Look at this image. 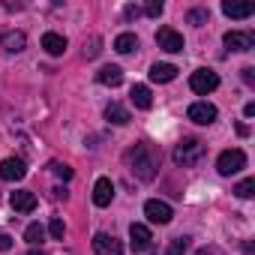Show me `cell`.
<instances>
[{
	"mask_svg": "<svg viewBox=\"0 0 255 255\" xmlns=\"http://www.w3.org/2000/svg\"><path fill=\"white\" fill-rule=\"evenodd\" d=\"M48 231H51V237H57V240H60V237L66 234V225H63V219H60V216H54V219L48 222Z\"/></svg>",
	"mask_w": 255,
	"mask_h": 255,
	"instance_id": "cell-26",
	"label": "cell"
},
{
	"mask_svg": "<svg viewBox=\"0 0 255 255\" xmlns=\"http://www.w3.org/2000/svg\"><path fill=\"white\" fill-rule=\"evenodd\" d=\"M207 18H210V12H207V9H192V12L186 15V21H189L192 27H201V24H207Z\"/></svg>",
	"mask_w": 255,
	"mask_h": 255,
	"instance_id": "cell-25",
	"label": "cell"
},
{
	"mask_svg": "<svg viewBox=\"0 0 255 255\" xmlns=\"http://www.w3.org/2000/svg\"><path fill=\"white\" fill-rule=\"evenodd\" d=\"M12 207L18 210V213H33L36 210V195L33 192H27V189H18V192H12Z\"/></svg>",
	"mask_w": 255,
	"mask_h": 255,
	"instance_id": "cell-16",
	"label": "cell"
},
{
	"mask_svg": "<svg viewBox=\"0 0 255 255\" xmlns=\"http://www.w3.org/2000/svg\"><path fill=\"white\" fill-rule=\"evenodd\" d=\"M243 114H246V117H255V102H246V108H243Z\"/></svg>",
	"mask_w": 255,
	"mask_h": 255,
	"instance_id": "cell-32",
	"label": "cell"
},
{
	"mask_svg": "<svg viewBox=\"0 0 255 255\" xmlns=\"http://www.w3.org/2000/svg\"><path fill=\"white\" fill-rule=\"evenodd\" d=\"M27 174V165L21 162V159H15V156H9V159H3V162H0V177H3V180H21Z\"/></svg>",
	"mask_w": 255,
	"mask_h": 255,
	"instance_id": "cell-11",
	"label": "cell"
},
{
	"mask_svg": "<svg viewBox=\"0 0 255 255\" xmlns=\"http://www.w3.org/2000/svg\"><path fill=\"white\" fill-rule=\"evenodd\" d=\"M234 195H237V198H252V195H255V180H252V177L240 180V183L234 186Z\"/></svg>",
	"mask_w": 255,
	"mask_h": 255,
	"instance_id": "cell-24",
	"label": "cell"
},
{
	"mask_svg": "<svg viewBox=\"0 0 255 255\" xmlns=\"http://www.w3.org/2000/svg\"><path fill=\"white\" fill-rule=\"evenodd\" d=\"M162 9H165V6H162V0H150V3L144 6V15H150V18H159V15H162Z\"/></svg>",
	"mask_w": 255,
	"mask_h": 255,
	"instance_id": "cell-27",
	"label": "cell"
},
{
	"mask_svg": "<svg viewBox=\"0 0 255 255\" xmlns=\"http://www.w3.org/2000/svg\"><path fill=\"white\" fill-rule=\"evenodd\" d=\"M243 255H255V249H252V243H246V246H243Z\"/></svg>",
	"mask_w": 255,
	"mask_h": 255,
	"instance_id": "cell-33",
	"label": "cell"
},
{
	"mask_svg": "<svg viewBox=\"0 0 255 255\" xmlns=\"http://www.w3.org/2000/svg\"><path fill=\"white\" fill-rule=\"evenodd\" d=\"M0 45H3V51H9V54H21L27 48V36H24V30H6L3 39H0Z\"/></svg>",
	"mask_w": 255,
	"mask_h": 255,
	"instance_id": "cell-12",
	"label": "cell"
},
{
	"mask_svg": "<svg viewBox=\"0 0 255 255\" xmlns=\"http://www.w3.org/2000/svg\"><path fill=\"white\" fill-rule=\"evenodd\" d=\"M240 168H246V153H243L240 147H234V150H222V153H219V159H216V171H219L222 177H231V174H237Z\"/></svg>",
	"mask_w": 255,
	"mask_h": 255,
	"instance_id": "cell-3",
	"label": "cell"
},
{
	"mask_svg": "<svg viewBox=\"0 0 255 255\" xmlns=\"http://www.w3.org/2000/svg\"><path fill=\"white\" fill-rule=\"evenodd\" d=\"M222 12H225L228 18H249V15L255 12V6H252V3H234V0H225V3H222Z\"/></svg>",
	"mask_w": 255,
	"mask_h": 255,
	"instance_id": "cell-18",
	"label": "cell"
},
{
	"mask_svg": "<svg viewBox=\"0 0 255 255\" xmlns=\"http://www.w3.org/2000/svg\"><path fill=\"white\" fill-rule=\"evenodd\" d=\"M204 141H198V138H183L177 147H174V162L177 165H183V168H192V165H198L201 159H204Z\"/></svg>",
	"mask_w": 255,
	"mask_h": 255,
	"instance_id": "cell-2",
	"label": "cell"
},
{
	"mask_svg": "<svg viewBox=\"0 0 255 255\" xmlns=\"http://www.w3.org/2000/svg\"><path fill=\"white\" fill-rule=\"evenodd\" d=\"M195 255H210V249H198V252H195Z\"/></svg>",
	"mask_w": 255,
	"mask_h": 255,
	"instance_id": "cell-35",
	"label": "cell"
},
{
	"mask_svg": "<svg viewBox=\"0 0 255 255\" xmlns=\"http://www.w3.org/2000/svg\"><path fill=\"white\" fill-rule=\"evenodd\" d=\"M27 255H45V252H42V249H30Z\"/></svg>",
	"mask_w": 255,
	"mask_h": 255,
	"instance_id": "cell-34",
	"label": "cell"
},
{
	"mask_svg": "<svg viewBox=\"0 0 255 255\" xmlns=\"http://www.w3.org/2000/svg\"><path fill=\"white\" fill-rule=\"evenodd\" d=\"M144 216H147L153 225H168V222L174 219V210H171V204H165V201H159V198H150V201L144 204Z\"/></svg>",
	"mask_w": 255,
	"mask_h": 255,
	"instance_id": "cell-5",
	"label": "cell"
},
{
	"mask_svg": "<svg viewBox=\"0 0 255 255\" xmlns=\"http://www.w3.org/2000/svg\"><path fill=\"white\" fill-rule=\"evenodd\" d=\"M24 240H27L30 246H39V243L45 240V228H42L39 222H30V225L24 228Z\"/></svg>",
	"mask_w": 255,
	"mask_h": 255,
	"instance_id": "cell-22",
	"label": "cell"
},
{
	"mask_svg": "<svg viewBox=\"0 0 255 255\" xmlns=\"http://www.w3.org/2000/svg\"><path fill=\"white\" fill-rule=\"evenodd\" d=\"M126 165H129V171L138 180H153L156 171H159V156L147 141H138L135 147L126 150Z\"/></svg>",
	"mask_w": 255,
	"mask_h": 255,
	"instance_id": "cell-1",
	"label": "cell"
},
{
	"mask_svg": "<svg viewBox=\"0 0 255 255\" xmlns=\"http://www.w3.org/2000/svg\"><path fill=\"white\" fill-rule=\"evenodd\" d=\"M51 168H54V174H57V177H63V180H72V168H69V165H60V162H54Z\"/></svg>",
	"mask_w": 255,
	"mask_h": 255,
	"instance_id": "cell-28",
	"label": "cell"
},
{
	"mask_svg": "<svg viewBox=\"0 0 255 255\" xmlns=\"http://www.w3.org/2000/svg\"><path fill=\"white\" fill-rule=\"evenodd\" d=\"M186 249H189V237L180 234V237H174V240L168 243V249H165L162 255H186Z\"/></svg>",
	"mask_w": 255,
	"mask_h": 255,
	"instance_id": "cell-23",
	"label": "cell"
},
{
	"mask_svg": "<svg viewBox=\"0 0 255 255\" xmlns=\"http://www.w3.org/2000/svg\"><path fill=\"white\" fill-rule=\"evenodd\" d=\"M189 87H192L198 96H207V93H213V90L219 87V75H216L213 69H195V72L189 75Z\"/></svg>",
	"mask_w": 255,
	"mask_h": 255,
	"instance_id": "cell-4",
	"label": "cell"
},
{
	"mask_svg": "<svg viewBox=\"0 0 255 255\" xmlns=\"http://www.w3.org/2000/svg\"><path fill=\"white\" fill-rule=\"evenodd\" d=\"M174 78H177V66H174V63H153V66H150V81L168 84V81H174Z\"/></svg>",
	"mask_w": 255,
	"mask_h": 255,
	"instance_id": "cell-14",
	"label": "cell"
},
{
	"mask_svg": "<svg viewBox=\"0 0 255 255\" xmlns=\"http://www.w3.org/2000/svg\"><path fill=\"white\" fill-rule=\"evenodd\" d=\"M129 96H132V105H135V108H141V111H147V108L153 105V96H150V87H144V84H135Z\"/></svg>",
	"mask_w": 255,
	"mask_h": 255,
	"instance_id": "cell-20",
	"label": "cell"
},
{
	"mask_svg": "<svg viewBox=\"0 0 255 255\" xmlns=\"http://www.w3.org/2000/svg\"><path fill=\"white\" fill-rule=\"evenodd\" d=\"M105 120L114 123V126H126V123H129V111H126L120 102H111V105L105 108Z\"/></svg>",
	"mask_w": 255,
	"mask_h": 255,
	"instance_id": "cell-19",
	"label": "cell"
},
{
	"mask_svg": "<svg viewBox=\"0 0 255 255\" xmlns=\"http://www.w3.org/2000/svg\"><path fill=\"white\" fill-rule=\"evenodd\" d=\"M42 48L51 54V57H60L63 51H66V36H60V33H54V30H48L45 36H42Z\"/></svg>",
	"mask_w": 255,
	"mask_h": 255,
	"instance_id": "cell-17",
	"label": "cell"
},
{
	"mask_svg": "<svg viewBox=\"0 0 255 255\" xmlns=\"http://www.w3.org/2000/svg\"><path fill=\"white\" fill-rule=\"evenodd\" d=\"M156 42H159V48H162V51H168V54H177V51H183V48H186L183 36H180L174 27H159V30H156Z\"/></svg>",
	"mask_w": 255,
	"mask_h": 255,
	"instance_id": "cell-6",
	"label": "cell"
},
{
	"mask_svg": "<svg viewBox=\"0 0 255 255\" xmlns=\"http://www.w3.org/2000/svg\"><path fill=\"white\" fill-rule=\"evenodd\" d=\"M96 81L105 84V87H120V84H123V69L114 66V63H111V66H102V69L96 72Z\"/></svg>",
	"mask_w": 255,
	"mask_h": 255,
	"instance_id": "cell-15",
	"label": "cell"
},
{
	"mask_svg": "<svg viewBox=\"0 0 255 255\" xmlns=\"http://www.w3.org/2000/svg\"><path fill=\"white\" fill-rule=\"evenodd\" d=\"M123 15H126V18H138V15H141V9H138V6H126V9H123Z\"/></svg>",
	"mask_w": 255,
	"mask_h": 255,
	"instance_id": "cell-30",
	"label": "cell"
},
{
	"mask_svg": "<svg viewBox=\"0 0 255 255\" xmlns=\"http://www.w3.org/2000/svg\"><path fill=\"white\" fill-rule=\"evenodd\" d=\"M138 48V36L135 33H120L117 39H114V51L117 54H132Z\"/></svg>",
	"mask_w": 255,
	"mask_h": 255,
	"instance_id": "cell-21",
	"label": "cell"
},
{
	"mask_svg": "<svg viewBox=\"0 0 255 255\" xmlns=\"http://www.w3.org/2000/svg\"><path fill=\"white\" fill-rule=\"evenodd\" d=\"M216 105H210V102H192L189 105V111H186V117L192 120V123H198V126H210L213 120H216Z\"/></svg>",
	"mask_w": 255,
	"mask_h": 255,
	"instance_id": "cell-7",
	"label": "cell"
},
{
	"mask_svg": "<svg viewBox=\"0 0 255 255\" xmlns=\"http://www.w3.org/2000/svg\"><path fill=\"white\" fill-rule=\"evenodd\" d=\"M93 252L96 255H123V246L114 234H105V231H96L93 234Z\"/></svg>",
	"mask_w": 255,
	"mask_h": 255,
	"instance_id": "cell-8",
	"label": "cell"
},
{
	"mask_svg": "<svg viewBox=\"0 0 255 255\" xmlns=\"http://www.w3.org/2000/svg\"><path fill=\"white\" fill-rule=\"evenodd\" d=\"M129 240H132V252H144V249H150L153 234L144 222H132L129 225Z\"/></svg>",
	"mask_w": 255,
	"mask_h": 255,
	"instance_id": "cell-10",
	"label": "cell"
},
{
	"mask_svg": "<svg viewBox=\"0 0 255 255\" xmlns=\"http://www.w3.org/2000/svg\"><path fill=\"white\" fill-rule=\"evenodd\" d=\"M222 42H225L231 51H252V48H255V36L246 33V30H228V33L222 36Z\"/></svg>",
	"mask_w": 255,
	"mask_h": 255,
	"instance_id": "cell-9",
	"label": "cell"
},
{
	"mask_svg": "<svg viewBox=\"0 0 255 255\" xmlns=\"http://www.w3.org/2000/svg\"><path fill=\"white\" fill-rule=\"evenodd\" d=\"M111 198H114V183H111L108 177H99L96 186H93V204H96V207H108Z\"/></svg>",
	"mask_w": 255,
	"mask_h": 255,
	"instance_id": "cell-13",
	"label": "cell"
},
{
	"mask_svg": "<svg viewBox=\"0 0 255 255\" xmlns=\"http://www.w3.org/2000/svg\"><path fill=\"white\" fill-rule=\"evenodd\" d=\"M9 249H12V237L0 231V252H9Z\"/></svg>",
	"mask_w": 255,
	"mask_h": 255,
	"instance_id": "cell-29",
	"label": "cell"
},
{
	"mask_svg": "<svg viewBox=\"0 0 255 255\" xmlns=\"http://www.w3.org/2000/svg\"><path fill=\"white\" fill-rule=\"evenodd\" d=\"M252 72H255L252 66H246V69H243V81H246V84H255V75H252Z\"/></svg>",
	"mask_w": 255,
	"mask_h": 255,
	"instance_id": "cell-31",
	"label": "cell"
}]
</instances>
